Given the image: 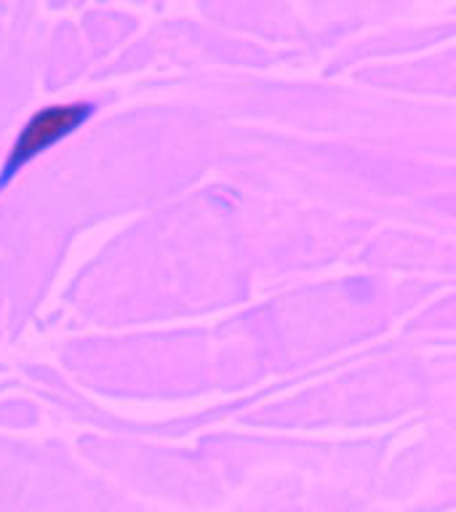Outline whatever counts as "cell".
<instances>
[{
  "label": "cell",
  "mask_w": 456,
  "mask_h": 512,
  "mask_svg": "<svg viewBox=\"0 0 456 512\" xmlns=\"http://www.w3.org/2000/svg\"><path fill=\"white\" fill-rule=\"evenodd\" d=\"M88 115H91V104L86 102L51 104V107L35 112L19 131L14 147L8 150L3 179H11L19 168L27 166L32 158H38L40 152L62 142L64 136H70L72 131H78L88 120Z\"/></svg>",
  "instance_id": "1"
}]
</instances>
